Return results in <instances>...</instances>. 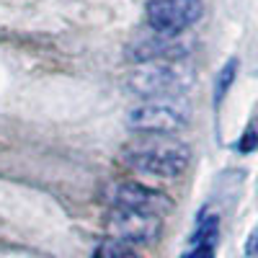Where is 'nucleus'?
I'll return each instance as SVG.
<instances>
[{"instance_id":"nucleus-6","label":"nucleus","mask_w":258,"mask_h":258,"mask_svg":"<svg viewBox=\"0 0 258 258\" xmlns=\"http://www.w3.org/2000/svg\"><path fill=\"white\" fill-rule=\"evenodd\" d=\"M106 232H109V238L129 245H150L160 238L163 220L155 214L111 207V212L106 214Z\"/></svg>"},{"instance_id":"nucleus-9","label":"nucleus","mask_w":258,"mask_h":258,"mask_svg":"<svg viewBox=\"0 0 258 258\" xmlns=\"http://www.w3.org/2000/svg\"><path fill=\"white\" fill-rule=\"evenodd\" d=\"M235 73H238V59H230V62H225V68L217 73V83H214V101H217V103L225 98L227 88L232 85Z\"/></svg>"},{"instance_id":"nucleus-1","label":"nucleus","mask_w":258,"mask_h":258,"mask_svg":"<svg viewBox=\"0 0 258 258\" xmlns=\"http://www.w3.org/2000/svg\"><path fill=\"white\" fill-rule=\"evenodd\" d=\"M124 165L137 170L140 176L170 181L183 176L191 165V147L181 140L168 137H147L135 145L124 147L121 153Z\"/></svg>"},{"instance_id":"nucleus-7","label":"nucleus","mask_w":258,"mask_h":258,"mask_svg":"<svg viewBox=\"0 0 258 258\" xmlns=\"http://www.w3.org/2000/svg\"><path fill=\"white\" fill-rule=\"evenodd\" d=\"M126 57L142 64V62H178L188 57V41L183 36H165V34H150L137 36L126 47Z\"/></svg>"},{"instance_id":"nucleus-5","label":"nucleus","mask_w":258,"mask_h":258,"mask_svg":"<svg viewBox=\"0 0 258 258\" xmlns=\"http://www.w3.org/2000/svg\"><path fill=\"white\" fill-rule=\"evenodd\" d=\"M103 199L111 207L155 214V217H163V214L173 209V202L165 194H160L158 188H150L140 181H111L103 188Z\"/></svg>"},{"instance_id":"nucleus-3","label":"nucleus","mask_w":258,"mask_h":258,"mask_svg":"<svg viewBox=\"0 0 258 258\" xmlns=\"http://www.w3.org/2000/svg\"><path fill=\"white\" fill-rule=\"evenodd\" d=\"M191 121V109L181 96L147 98L132 106L126 114V126L142 137H170L186 129Z\"/></svg>"},{"instance_id":"nucleus-4","label":"nucleus","mask_w":258,"mask_h":258,"mask_svg":"<svg viewBox=\"0 0 258 258\" xmlns=\"http://www.w3.org/2000/svg\"><path fill=\"white\" fill-rule=\"evenodd\" d=\"M204 16L202 0H150L145 8V21L150 31L165 36H183Z\"/></svg>"},{"instance_id":"nucleus-10","label":"nucleus","mask_w":258,"mask_h":258,"mask_svg":"<svg viewBox=\"0 0 258 258\" xmlns=\"http://www.w3.org/2000/svg\"><path fill=\"white\" fill-rule=\"evenodd\" d=\"M183 258H214V245H194L191 253Z\"/></svg>"},{"instance_id":"nucleus-8","label":"nucleus","mask_w":258,"mask_h":258,"mask_svg":"<svg viewBox=\"0 0 258 258\" xmlns=\"http://www.w3.org/2000/svg\"><path fill=\"white\" fill-rule=\"evenodd\" d=\"M96 258H142V255L135 250V245L109 238L106 243H101L96 248Z\"/></svg>"},{"instance_id":"nucleus-2","label":"nucleus","mask_w":258,"mask_h":258,"mask_svg":"<svg viewBox=\"0 0 258 258\" xmlns=\"http://www.w3.org/2000/svg\"><path fill=\"white\" fill-rule=\"evenodd\" d=\"M194 83V70L186 59L178 62H142L126 73L124 88L137 98H168L183 96Z\"/></svg>"}]
</instances>
